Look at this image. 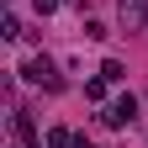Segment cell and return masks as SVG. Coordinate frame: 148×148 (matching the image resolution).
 Masks as SVG:
<instances>
[{
  "mask_svg": "<svg viewBox=\"0 0 148 148\" xmlns=\"http://www.w3.org/2000/svg\"><path fill=\"white\" fill-rule=\"evenodd\" d=\"M101 74H106V79H111V85H122V79H127V69H122L116 58H106V64H101Z\"/></svg>",
  "mask_w": 148,
  "mask_h": 148,
  "instance_id": "7",
  "label": "cell"
},
{
  "mask_svg": "<svg viewBox=\"0 0 148 148\" xmlns=\"http://www.w3.org/2000/svg\"><path fill=\"white\" fill-rule=\"evenodd\" d=\"M11 132H16V143H21V148H48L42 132H37V122L27 116V111H16V116H11Z\"/></svg>",
  "mask_w": 148,
  "mask_h": 148,
  "instance_id": "3",
  "label": "cell"
},
{
  "mask_svg": "<svg viewBox=\"0 0 148 148\" xmlns=\"http://www.w3.org/2000/svg\"><path fill=\"white\" fill-rule=\"evenodd\" d=\"M106 74H95V79H85V101H95V106H106Z\"/></svg>",
  "mask_w": 148,
  "mask_h": 148,
  "instance_id": "6",
  "label": "cell"
},
{
  "mask_svg": "<svg viewBox=\"0 0 148 148\" xmlns=\"http://www.w3.org/2000/svg\"><path fill=\"white\" fill-rule=\"evenodd\" d=\"M116 16H122L127 32H143V21H148V0H116Z\"/></svg>",
  "mask_w": 148,
  "mask_h": 148,
  "instance_id": "4",
  "label": "cell"
},
{
  "mask_svg": "<svg viewBox=\"0 0 148 148\" xmlns=\"http://www.w3.org/2000/svg\"><path fill=\"white\" fill-rule=\"evenodd\" d=\"M58 5H64V0H37V11H42V16H53Z\"/></svg>",
  "mask_w": 148,
  "mask_h": 148,
  "instance_id": "8",
  "label": "cell"
},
{
  "mask_svg": "<svg viewBox=\"0 0 148 148\" xmlns=\"http://www.w3.org/2000/svg\"><path fill=\"white\" fill-rule=\"evenodd\" d=\"M101 122H106V127H127V122H138V101H132V95H116V101L101 111Z\"/></svg>",
  "mask_w": 148,
  "mask_h": 148,
  "instance_id": "2",
  "label": "cell"
},
{
  "mask_svg": "<svg viewBox=\"0 0 148 148\" xmlns=\"http://www.w3.org/2000/svg\"><path fill=\"white\" fill-rule=\"evenodd\" d=\"M21 74H27L32 85H42V90H53V95H58V90H64V74L53 69V58H42V53H32V58L21 64Z\"/></svg>",
  "mask_w": 148,
  "mask_h": 148,
  "instance_id": "1",
  "label": "cell"
},
{
  "mask_svg": "<svg viewBox=\"0 0 148 148\" xmlns=\"http://www.w3.org/2000/svg\"><path fill=\"white\" fill-rule=\"evenodd\" d=\"M16 148H21V143H16Z\"/></svg>",
  "mask_w": 148,
  "mask_h": 148,
  "instance_id": "9",
  "label": "cell"
},
{
  "mask_svg": "<svg viewBox=\"0 0 148 148\" xmlns=\"http://www.w3.org/2000/svg\"><path fill=\"white\" fill-rule=\"evenodd\" d=\"M42 143H48V148H74V143H79V132H69V127H48Z\"/></svg>",
  "mask_w": 148,
  "mask_h": 148,
  "instance_id": "5",
  "label": "cell"
}]
</instances>
